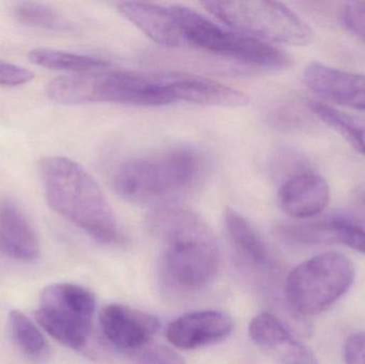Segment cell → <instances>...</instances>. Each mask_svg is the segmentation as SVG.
Returning <instances> with one entry per match:
<instances>
[{"instance_id":"cell-1","label":"cell","mask_w":365,"mask_h":364,"mask_svg":"<svg viewBox=\"0 0 365 364\" xmlns=\"http://www.w3.org/2000/svg\"><path fill=\"white\" fill-rule=\"evenodd\" d=\"M148 227L162 244L163 264L170 284L185 291L212 284L220 269V251L201 216L180 205H166L154 209Z\"/></svg>"},{"instance_id":"cell-14","label":"cell","mask_w":365,"mask_h":364,"mask_svg":"<svg viewBox=\"0 0 365 364\" xmlns=\"http://www.w3.org/2000/svg\"><path fill=\"white\" fill-rule=\"evenodd\" d=\"M0 250L10 258L34 261L40 256L38 235L21 209L10 199L0 202Z\"/></svg>"},{"instance_id":"cell-12","label":"cell","mask_w":365,"mask_h":364,"mask_svg":"<svg viewBox=\"0 0 365 364\" xmlns=\"http://www.w3.org/2000/svg\"><path fill=\"white\" fill-rule=\"evenodd\" d=\"M234 323L227 313L215 310L190 312L173 321L167 339L182 350H197L219 343L231 336Z\"/></svg>"},{"instance_id":"cell-26","label":"cell","mask_w":365,"mask_h":364,"mask_svg":"<svg viewBox=\"0 0 365 364\" xmlns=\"http://www.w3.org/2000/svg\"><path fill=\"white\" fill-rule=\"evenodd\" d=\"M358 201H359L360 204H361L365 209V190L358 196Z\"/></svg>"},{"instance_id":"cell-15","label":"cell","mask_w":365,"mask_h":364,"mask_svg":"<svg viewBox=\"0 0 365 364\" xmlns=\"http://www.w3.org/2000/svg\"><path fill=\"white\" fill-rule=\"evenodd\" d=\"M118 10L154 42L167 47L182 46L181 30L173 6L121 2Z\"/></svg>"},{"instance_id":"cell-4","label":"cell","mask_w":365,"mask_h":364,"mask_svg":"<svg viewBox=\"0 0 365 364\" xmlns=\"http://www.w3.org/2000/svg\"><path fill=\"white\" fill-rule=\"evenodd\" d=\"M49 100L61 105L118 103L136 106L168 105L158 73L96 71L61 76L47 85Z\"/></svg>"},{"instance_id":"cell-18","label":"cell","mask_w":365,"mask_h":364,"mask_svg":"<svg viewBox=\"0 0 365 364\" xmlns=\"http://www.w3.org/2000/svg\"><path fill=\"white\" fill-rule=\"evenodd\" d=\"M311 111L365 155V118L339 110L325 103L311 102Z\"/></svg>"},{"instance_id":"cell-17","label":"cell","mask_w":365,"mask_h":364,"mask_svg":"<svg viewBox=\"0 0 365 364\" xmlns=\"http://www.w3.org/2000/svg\"><path fill=\"white\" fill-rule=\"evenodd\" d=\"M28 59L31 63L48 70L66 71L75 74L106 70L110 66L109 62L100 58L49 48L32 49L28 53Z\"/></svg>"},{"instance_id":"cell-16","label":"cell","mask_w":365,"mask_h":364,"mask_svg":"<svg viewBox=\"0 0 365 364\" xmlns=\"http://www.w3.org/2000/svg\"><path fill=\"white\" fill-rule=\"evenodd\" d=\"M225 222L232 243L247 260L257 266L272 265V256L267 246L246 218L234 209H227Z\"/></svg>"},{"instance_id":"cell-10","label":"cell","mask_w":365,"mask_h":364,"mask_svg":"<svg viewBox=\"0 0 365 364\" xmlns=\"http://www.w3.org/2000/svg\"><path fill=\"white\" fill-rule=\"evenodd\" d=\"M251 340L278 364H319L314 353L274 314L261 313L251 321Z\"/></svg>"},{"instance_id":"cell-7","label":"cell","mask_w":365,"mask_h":364,"mask_svg":"<svg viewBox=\"0 0 365 364\" xmlns=\"http://www.w3.org/2000/svg\"><path fill=\"white\" fill-rule=\"evenodd\" d=\"M206 10L234 29L272 42L307 46L313 40L310 26L278 1H206Z\"/></svg>"},{"instance_id":"cell-25","label":"cell","mask_w":365,"mask_h":364,"mask_svg":"<svg viewBox=\"0 0 365 364\" xmlns=\"http://www.w3.org/2000/svg\"><path fill=\"white\" fill-rule=\"evenodd\" d=\"M345 364H365V331L354 333L345 342Z\"/></svg>"},{"instance_id":"cell-11","label":"cell","mask_w":365,"mask_h":364,"mask_svg":"<svg viewBox=\"0 0 365 364\" xmlns=\"http://www.w3.org/2000/svg\"><path fill=\"white\" fill-rule=\"evenodd\" d=\"M304 83L309 90L324 100L365 110L364 74L312 62L304 68Z\"/></svg>"},{"instance_id":"cell-21","label":"cell","mask_w":365,"mask_h":364,"mask_svg":"<svg viewBox=\"0 0 365 364\" xmlns=\"http://www.w3.org/2000/svg\"><path fill=\"white\" fill-rule=\"evenodd\" d=\"M12 13L13 17L19 23L29 27L56 30V31H61L70 28L66 19L58 11L38 2H19L13 6Z\"/></svg>"},{"instance_id":"cell-9","label":"cell","mask_w":365,"mask_h":364,"mask_svg":"<svg viewBox=\"0 0 365 364\" xmlns=\"http://www.w3.org/2000/svg\"><path fill=\"white\" fill-rule=\"evenodd\" d=\"M98 318L106 341L128 354L147 348L160 328L155 316L120 303L103 308Z\"/></svg>"},{"instance_id":"cell-22","label":"cell","mask_w":365,"mask_h":364,"mask_svg":"<svg viewBox=\"0 0 365 364\" xmlns=\"http://www.w3.org/2000/svg\"><path fill=\"white\" fill-rule=\"evenodd\" d=\"M343 26L365 42V1L349 2L341 12Z\"/></svg>"},{"instance_id":"cell-19","label":"cell","mask_w":365,"mask_h":364,"mask_svg":"<svg viewBox=\"0 0 365 364\" xmlns=\"http://www.w3.org/2000/svg\"><path fill=\"white\" fill-rule=\"evenodd\" d=\"M9 325L13 339L27 356L34 359H43L48 356V342L27 316L13 310L9 314Z\"/></svg>"},{"instance_id":"cell-8","label":"cell","mask_w":365,"mask_h":364,"mask_svg":"<svg viewBox=\"0 0 365 364\" xmlns=\"http://www.w3.org/2000/svg\"><path fill=\"white\" fill-rule=\"evenodd\" d=\"M96 309V296L88 288L73 284H51L41 293L34 318L53 339L81 350L91 336Z\"/></svg>"},{"instance_id":"cell-23","label":"cell","mask_w":365,"mask_h":364,"mask_svg":"<svg viewBox=\"0 0 365 364\" xmlns=\"http://www.w3.org/2000/svg\"><path fill=\"white\" fill-rule=\"evenodd\" d=\"M133 355H136L137 364H185L179 355L164 346L145 348Z\"/></svg>"},{"instance_id":"cell-6","label":"cell","mask_w":365,"mask_h":364,"mask_svg":"<svg viewBox=\"0 0 365 364\" xmlns=\"http://www.w3.org/2000/svg\"><path fill=\"white\" fill-rule=\"evenodd\" d=\"M355 278V265L351 259L340 252H323L289 273L285 281V298L300 316H317L346 294Z\"/></svg>"},{"instance_id":"cell-24","label":"cell","mask_w":365,"mask_h":364,"mask_svg":"<svg viewBox=\"0 0 365 364\" xmlns=\"http://www.w3.org/2000/svg\"><path fill=\"white\" fill-rule=\"evenodd\" d=\"M34 78L31 71L0 60V85L4 87H17L26 85Z\"/></svg>"},{"instance_id":"cell-20","label":"cell","mask_w":365,"mask_h":364,"mask_svg":"<svg viewBox=\"0 0 365 364\" xmlns=\"http://www.w3.org/2000/svg\"><path fill=\"white\" fill-rule=\"evenodd\" d=\"M319 243H340L365 256V226L349 218H334L317 222Z\"/></svg>"},{"instance_id":"cell-3","label":"cell","mask_w":365,"mask_h":364,"mask_svg":"<svg viewBox=\"0 0 365 364\" xmlns=\"http://www.w3.org/2000/svg\"><path fill=\"white\" fill-rule=\"evenodd\" d=\"M40 170L47 203L53 212L98 243L117 241L115 213L96 180L81 165L63 156H47Z\"/></svg>"},{"instance_id":"cell-5","label":"cell","mask_w":365,"mask_h":364,"mask_svg":"<svg viewBox=\"0 0 365 364\" xmlns=\"http://www.w3.org/2000/svg\"><path fill=\"white\" fill-rule=\"evenodd\" d=\"M173 6L182 45L266 70H284L293 64L291 55L268 43L225 29L192 9Z\"/></svg>"},{"instance_id":"cell-2","label":"cell","mask_w":365,"mask_h":364,"mask_svg":"<svg viewBox=\"0 0 365 364\" xmlns=\"http://www.w3.org/2000/svg\"><path fill=\"white\" fill-rule=\"evenodd\" d=\"M205 172V157L192 147H180L122 162L113 185L124 200L158 209L192 192Z\"/></svg>"},{"instance_id":"cell-13","label":"cell","mask_w":365,"mask_h":364,"mask_svg":"<svg viewBox=\"0 0 365 364\" xmlns=\"http://www.w3.org/2000/svg\"><path fill=\"white\" fill-rule=\"evenodd\" d=\"M329 184L312 171H300L283 181L279 189V204L293 218L314 217L325 211L330 202Z\"/></svg>"}]
</instances>
